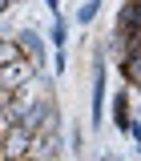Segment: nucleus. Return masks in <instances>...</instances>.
<instances>
[{
	"mask_svg": "<svg viewBox=\"0 0 141 161\" xmlns=\"http://www.w3.org/2000/svg\"><path fill=\"white\" fill-rule=\"evenodd\" d=\"M28 133H48V129H57V101L53 97H37V101H24V109H20V121Z\"/></svg>",
	"mask_w": 141,
	"mask_h": 161,
	"instance_id": "f257e3e1",
	"label": "nucleus"
},
{
	"mask_svg": "<svg viewBox=\"0 0 141 161\" xmlns=\"http://www.w3.org/2000/svg\"><path fill=\"white\" fill-rule=\"evenodd\" d=\"M28 149H32V133L24 125H8L0 133V161H20L28 157Z\"/></svg>",
	"mask_w": 141,
	"mask_h": 161,
	"instance_id": "f03ea898",
	"label": "nucleus"
},
{
	"mask_svg": "<svg viewBox=\"0 0 141 161\" xmlns=\"http://www.w3.org/2000/svg\"><path fill=\"white\" fill-rule=\"evenodd\" d=\"M12 40L20 44V57H24V60H28V64L40 73V69H44V36H40L37 28H20Z\"/></svg>",
	"mask_w": 141,
	"mask_h": 161,
	"instance_id": "7ed1b4c3",
	"label": "nucleus"
},
{
	"mask_svg": "<svg viewBox=\"0 0 141 161\" xmlns=\"http://www.w3.org/2000/svg\"><path fill=\"white\" fill-rule=\"evenodd\" d=\"M105 121V53H93V129Z\"/></svg>",
	"mask_w": 141,
	"mask_h": 161,
	"instance_id": "20e7f679",
	"label": "nucleus"
},
{
	"mask_svg": "<svg viewBox=\"0 0 141 161\" xmlns=\"http://www.w3.org/2000/svg\"><path fill=\"white\" fill-rule=\"evenodd\" d=\"M32 161H57L60 157V133L48 129V133H32V149H28Z\"/></svg>",
	"mask_w": 141,
	"mask_h": 161,
	"instance_id": "39448f33",
	"label": "nucleus"
},
{
	"mask_svg": "<svg viewBox=\"0 0 141 161\" xmlns=\"http://www.w3.org/2000/svg\"><path fill=\"white\" fill-rule=\"evenodd\" d=\"M117 69H121V77H125V80H129V85H133V89L141 93V44H137V48H133V53H129L125 60H121Z\"/></svg>",
	"mask_w": 141,
	"mask_h": 161,
	"instance_id": "423d86ee",
	"label": "nucleus"
},
{
	"mask_svg": "<svg viewBox=\"0 0 141 161\" xmlns=\"http://www.w3.org/2000/svg\"><path fill=\"white\" fill-rule=\"evenodd\" d=\"M113 28H117V32H141V16H137V8H133L129 0L117 8V20H113Z\"/></svg>",
	"mask_w": 141,
	"mask_h": 161,
	"instance_id": "0eeeda50",
	"label": "nucleus"
},
{
	"mask_svg": "<svg viewBox=\"0 0 141 161\" xmlns=\"http://www.w3.org/2000/svg\"><path fill=\"white\" fill-rule=\"evenodd\" d=\"M113 125H117L121 133L133 125V117H129V93H125V89H121L117 97H113Z\"/></svg>",
	"mask_w": 141,
	"mask_h": 161,
	"instance_id": "6e6552de",
	"label": "nucleus"
},
{
	"mask_svg": "<svg viewBox=\"0 0 141 161\" xmlns=\"http://www.w3.org/2000/svg\"><path fill=\"white\" fill-rule=\"evenodd\" d=\"M97 12H101V0H85V4L77 8V24H81V28H89V24L97 20Z\"/></svg>",
	"mask_w": 141,
	"mask_h": 161,
	"instance_id": "1a4fd4ad",
	"label": "nucleus"
},
{
	"mask_svg": "<svg viewBox=\"0 0 141 161\" xmlns=\"http://www.w3.org/2000/svg\"><path fill=\"white\" fill-rule=\"evenodd\" d=\"M65 40H69V24H65V16H53V48L57 53H65Z\"/></svg>",
	"mask_w": 141,
	"mask_h": 161,
	"instance_id": "9d476101",
	"label": "nucleus"
},
{
	"mask_svg": "<svg viewBox=\"0 0 141 161\" xmlns=\"http://www.w3.org/2000/svg\"><path fill=\"white\" fill-rule=\"evenodd\" d=\"M69 141H73L69 149H73V153H77V157H81V141H85V133H81V125H73V137H69Z\"/></svg>",
	"mask_w": 141,
	"mask_h": 161,
	"instance_id": "9b49d317",
	"label": "nucleus"
},
{
	"mask_svg": "<svg viewBox=\"0 0 141 161\" xmlns=\"http://www.w3.org/2000/svg\"><path fill=\"white\" fill-rule=\"evenodd\" d=\"M8 8H12V0H0V16H4V12H8Z\"/></svg>",
	"mask_w": 141,
	"mask_h": 161,
	"instance_id": "f8f14e48",
	"label": "nucleus"
},
{
	"mask_svg": "<svg viewBox=\"0 0 141 161\" xmlns=\"http://www.w3.org/2000/svg\"><path fill=\"white\" fill-rule=\"evenodd\" d=\"M97 161H117V157H113V153H105V157H97Z\"/></svg>",
	"mask_w": 141,
	"mask_h": 161,
	"instance_id": "ddd939ff",
	"label": "nucleus"
},
{
	"mask_svg": "<svg viewBox=\"0 0 141 161\" xmlns=\"http://www.w3.org/2000/svg\"><path fill=\"white\" fill-rule=\"evenodd\" d=\"M4 129H8V125H4V117H0V133H4Z\"/></svg>",
	"mask_w": 141,
	"mask_h": 161,
	"instance_id": "4468645a",
	"label": "nucleus"
},
{
	"mask_svg": "<svg viewBox=\"0 0 141 161\" xmlns=\"http://www.w3.org/2000/svg\"><path fill=\"white\" fill-rule=\"evenodd\" d=\"M20 161H32V157H20Z\"/></svg>",
	"mask_w": 141,
	"mask_h": 161,
	"instance_id": "2eb2a0df",
	"label": "nucleus"
}]
</instances>
